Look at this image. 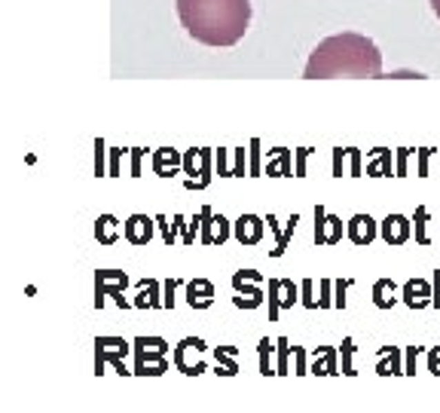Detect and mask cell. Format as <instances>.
Instances as JSON below:
<instances>
[{
    "mask_svg": "<svg viewBox=\"0 0 440 413\" xmlns=\"http://www.w3.org/2000/svg\"><path fill=\"white\" fill-rule=\"evenodd\" d=\"M187 34L205 46H236L251 25V0H177Z\"/></svg>",
    "mask_w": 440,
    "mask_h": 413,
    "instance_id": "cell-1",
    "label": "cell"
},
{
    "mask_svg": "<svg viewBox=\"0 0 440 413\" xmlns=\"http://www.w3.org/2000/svg\"><path fill=\"white\" fill-rule=\"evenodd\" d=\"M306 80L330 77H382V52L364 34L343 31L321 40L306 61Z\"/></svg>",
    "mask_w": 440,
    "mask_h": 413,
    "instance_id": "cell-2",
    "label": "cell"
},
{
    "mask_svg": "<svg viewBox=\"0 0 440 413\" xmlns=\"http://www.w3.org/2000/svg\"><path fill=\"white\" fill-rule=\"evenodd\" d=\"M134 370L138 376H162L168 370V343L162 337H134Z\"/></svg>",
    "mask_w": 440,
    "mask_h": 413,
    "instance_id": "cell-3",
    "label": "cell"
},
{
    "mask_svg": "<svg viewBox=\"0 0 440 413\" xmlns=\"http://www.w3.org/2000/svg\"><path fill=\"white\" fill-rule=\"evenodd\" d=\"M129 349H132V343H126L123 337H98L95 340V374L101 376L108 365H113V370H117L119 376L132 374V370H126V365H123Z\"/></svg>",
    "mask_w": 440,
    "mask_h": 413,
    "instance_id": "cell-4",
    "label": "cell"
},
{
    "mask_svg": "<svg viewBox=\"0 0 440 413\" xmlns=\"http://www.w3.org/2000/svg\"><path fill=\"white\" fill-rule=\"evenodd\" d=\"M260 282H263V276H260L257 269H239V273L232 276V288H236V294H245V297H236L232 303L245 306V309H257V306H263Z\"/></svg>",
    "mask_w": 440,
    "mask_h": 413,
    "instance_id": "cell-5",
    "label": "cell"
},
{
    "mask_svg": "<svg viewBox=\"0 0 440 413\" xmlns=\"http://www.w3.org/2000/svg\"><path fill=\"white\" fill-rule=\"evenodd\" d=\"M126 285H129V276H126V273H117V269H101V273L95 276V306L101 309L104 297H113V300L123 306V309H126V306H132V303L123 300Z\"/></svg>",
    "mask_w": 440,
    "mask_h": 413,
    "instance_id": "cell-6",
    "label": "cell"
},
{
    "mask_svg": "<svg viewBox=\"0 0 440 413\" xmlns=\"http://www.w3.org/2000/svg\"><path fill=\"white\" fill-rule=\"evenodd\" d=\"M199 227H202V242H205V245H223V242L230 239V224H226V218L214 215L208 205L199 211Z\"/></svg>",
    "mask_w": 440,
    "mask_h": 413,
    "instance_id": "cell-7",
    "label": "cell"
},
{
    "mask_svg": "<svg viewBox=\"0 0 440 413\" xmlns=\"http://www.w3.org/2000/svg\"><path fill=\"white\" fill-rule=\"evenodd\" d=\"M297 303V285L288 279H269V318H279L281 309H290Z\"/></svg>",
    "mask_w": 440,
    "mask_h": 413,
    "instance_id": "cell-8",
    "label": "cell"
},
{
    "mask_svg": "<svg viewBox=\"0 0 440 413\" xmlns=\"http://www.w3.org/2000/svg\"><path fill=\"white\" fill-rule=\"evenodd\" d=\"M343 239V220L324 211V205L315 209V242L318 245H337Z\"/></svg>",
    "mask_w": 440,
    "mask_h": 413,
    "instance_id": "cell-9",
    "label": "cell"
},
{
    "mask_svg": "<svg viewBox=\"0 0 440 413\" xmlns=\"http://www.w3.org/2000/svg\"><path fill=\"white\" fill-rule=\"evenodd\" d=\"M346 236L354 245H370V242L379 236V224L370 215H352V220L346 224Z\"/></svg>",
    "mask_w": 440,
    "mask_h": 413,
    "instance_id": "cell-10",
    "label": "cell"
},
{
    "mask_svg": "<svg viewBox=\"0 0 440 413\" xmlns=\"http://www.w3.org/2000/svg\"><path fill=\"white\" fill-rule=\"evenodd\" d=\"M266 233V220L257 215H242L232 224V236H236L242 245H257Z\"/></svg>",
    "mask_w": 440,
    "mask_h": 413,
    "instance_id": "cell-11",
    "label": "cell"
},
{
    "mask_svg": "<svg viewBox=\"0 0 440 413\" xmlns=\"http://www.w3.org/2000/svg\"><path fill=\"white\" fill-rule=\"evenodd\" d=\"M379 236L386 239L388 245H403V242L413 236V224H410V218H403V215H388L379 224Z\"/></svg>",
    "mask_w": 440,
    "mask_h": 413,
    "instance_id": "cell-12",
    "label": "cell"
},
{
    "mask_svg": "<svg viewBox=\"0 0 440 413\" xmlns=\"http://www.w3.org/2000/svg\"><path fill=\"white\" fill-rule=\"evenodd\" d=\"M183 172L187 175H199V190L208 187L211 181V151H190L183 156Z\"/></svg>",
    "mask_w": 440,
    "mask_h": 413,
    "instance_id": "cell-13",
    "label": "cell"
},
{
    "mask_svg": "<svg viewBox=\"0 0 440 413\" xmlns=\"http://www.w3.org/2000/svg\"><path fill=\"white\" fill-rule=\"evenodd\" d=\"M403 303L410 309H425V306H434V294H431L428 282L425 279H410L403 285Z\"/></svg>",
    "mask_w": 440,
    "mask_h": 413,
    "instance_id": "cell-14",
    "label": "cell"
},
{
    "mask_svg": "<svg viewBox=\"0 0 440 413\" xmlns=\"http://www.w3.org/2000/svg\"><path fill=\"white\" fill-rule=\"evenodd\" d=\"M123 236L132 242V245H147L153 239V220L147 215H132L123 224Z\"/></svg>",
    "mask_w": 440,
    "mask_h": 413,
    "instance_id": "cell-15",
    "label": "cell"
},
{
    "mask_svg": "<svg viewBox=\"0 0 440 413\" xmlns=\"http://www.w3.org/2000/svg\"><path fill=\"white\" fill-rule=\"evenodd\" d=\"M177 169H183V156L172 151V147H159L153 151V172L159 177H172Z\"/></svg>",
    "mask_w": 440,
    "mask_h": 413,
    "instance_id": "cell-16",
    "label": "cell"
},
{
    "mask_svg": "<svg viewBox=\"0 0 440 413\" xmlns=\"http://www.w3.org/2000/svg\"><path fill=\"white\" fill-rule=\"evenodd\" d=\"M187 303L193 306V309H208L211 303H214V285L208 279H196L187 285Z\"/></svg>",
    "mask_w": 440,
    "mask_h": 413,
    "instance_id": "cell-17",
    "label": "cell"
},
{
    "mask_svg": "<svg viewBox=\"0 0 440 413\" xmlns=\"http://www.w3.org/2000/svg\"><path fill=\"white\" fill-rule=\"evenodd\" d=\"M309 374H321V376H333V374H339V367H337V349H330V346H321L315 352V365L309 367Z\"/></svg>",
    "mask_w": 440,
    "mask_h": 413,
    "instance_id": "cell-18",
    "label": "cell"
},
{
    "mask_svg": "<svg viewBox=\"0 0 440 413\" xmlns=\"http://www.w3.org/2000/svg\"><path fill=\"white\" fill-rule=\"evenodd\" d=\"M397 285L392 279H379L373 285V303L379 306V309H392V306L397 303Z\"/></svg>",
    "mask_w": 440,
    "mask_h": 413,
    "instance_id": "cell-19",
    "label": "cell"
},
{
    "mask_svg": "<svg viewBox=\"0 0 440 413\" xmlns=\"http://www.w3.org/2000/svg\"><path fill=\"white\" fill-rule=\"evenodd\" d=\"M376 370H379L382 376H388V374H407V370L401 367V349H397V346H386V349H382Z\"/></svg>",
    "mask_w": 440,
    "mask_h": 413,
    "instance_id": "cell-20",
    "label": "cell"
},
{
    "mask_svg": "<svg viewBox=\"0 0 440 413\" xmlns=\"http://www.w3.org/2000/svg\"><path fill=\"white\" fill-rule=\"evenodd\" d=\"M95 239L101 242V245H113V242L119 239V220L113 215H101L95 224Z\"/></svg>",
    "mask_w": 440,
    "mask_h": 413,
    "instance_id": "cell-21",
    "label": "cell"
},
{
    "mask_svg": "<svg viewBox=\"0 0 440 413\" xmlns=\"http://www.w3.org/2000/svg\"><path fill=\"white\" fill-rule=\"evenodd\" d=\"M214 355H217V367H220L217 374H223V376H236L239 374V365H236L239 349L236 346H217Z\"/></svg>",
    "mask_w": 440,
    "mask_h": 413,
    "instance_id": "cell-22",
    "label": "cell"
},
{
    "mask_svg": "<svg viewBox=\"0 0 440 413\" xmlns=\"http://www.w3.org/2000/svg\"><path fill=\"white\" fill-rule=\"evenodd\" d=\"M266 172L275 175V177L294 175V169H290V151H285V147H275V151H272V160H269V166H266Z\"/></svg>",
    "mask_w": 440,
    "mask_h": 413,
    "instance_id": "cell-23",
    "label": "cell"
},
{
    "mask_svg": "<svg viewBox=\"0 0 440 413\" xmlns=\"http://www.w3.org/2000/svg\"><path fill=\"white\" fill-rule=\"evenodd\" d=\"M367 175H373V177L392 175V153H388V151H376V160L367 162Z\"/></svg>",
    "mask_w": 440,
    "mask_h": 413,
    "instance_id": "cell-24",
    "label": "cell"
},
{
    "mask_svg": "<svg viewBox=\"0 0 440 413\" xmlns=\"http://www.w3.org/2000/svg\"><path fill=\"white\" fill-rule=\"evenodd\" d=\"M156 291H159V282H153V279L141 282V294L134 300V306H166V300H156Z\"/></svg>",
    "mask_w": 440,
    "mask_h": 413,
    "instance_id": "cell-25",
    "label": "cell"
},
{
    "mask_svg": "<svg viewBox=\"0 0 440 413\" xmlns=\"http://www.w3.org/2000/svg\"><path fill=\"white\" fill-rule=\"evenodd\" d=\"M297 224H300V218L297 215H290V220H288V227L285 230L279 233V245L272 248V258H281V254H285V248H288V239L294 236V230H297Z\"/></svg>",
    "mask_w": 440,
    "mask_h": 413,
    "instance_id": "cell-26",
    "label": "cell"
},
{
    "mask_svg": "<svg viewBox=\"0 0 440 413\" xmlns=\"http://www.w3.org/2000/svg\"><path fill=\"white\" fill-rule=\"evenodd\" d=\"M269 352H272V343H269V337L260 340V374L263 376H272L275 370L269 367Z\"/></svg>",
    "mask_w": 440,
    "mask_h": 413,
    "instance_id": "cell-27",
    "label": "cell"
},
{
    "mask_svg": "<svg viewBox=\"0 0 440 413\" xmlns=\"http://www.w3.org/2000/svg\"><path fill=\"white\" fill-rule=\"evenodd\" d=\"M425 220H428V209H416V242L419 245H428V236H425Z\"/></svg>",
    "mask_w": 440,
    "mask_h": 413,
    "instance_id": "cell-28",
    "label": "cell"
},
{
    "mask_svg": "<svg viewBox=\"0 0 440 413\" xmlns=\"http://www.w3.org/2000/svg\"><path fill=\"white\" fill-rule=\"evenodd\" d=\"M288 340L285 337H281L279 340V374H288Z\"/></svg>",
    "mask_w": 440,
    "mask_h": 413,
    "instance_id": "cell-29",
    "label": "cell"
},
{
    "mask_svg": "<svg viewBox=\"0 0 440 413\" xmlns=\"http://www.w3.org/2000/svg\"><path fill=\"white\" fill-rule=\"evenodd\" d=\"M343 374L346 376L354 374V370H352V340H346V343H343Z\"/></svg>",
    "mask_w": 440,
    "mask_h": 413,
    "instance_id": "cell-30",
    "label": "cell"
},
{
    "mask_svg": "<svg viewBox=\"0 0 440 413\" xmlns=\"http://www.w3.org/2000/svg\"><path fill=\"white\" fill-rule=\"evenodd\" d=\"M428 370H431L434 376H440V346H434V349L428 352Z\"/></svg>",
    "mask_w": 440,
    "mask_h": 413,
    "instance_id": "cell-31",
    "label": "cell"
},
{
    "mask_svg": "<svg viewBox=\"0 0 440 413\" xmlns=\"http://www.w3.org/2000/svg\"><path fill=\"white\" fill-rule=\"evenodd\" d=\"M294 355H297V374H309V370H306V352H303V346H294Z\"/></svg>",
    "mask_w": 440,
    "mask_h": 413,
    "instance_id": "cell-32",
    "label": "cell"
},
{
    "mask_svg": "<svg viewBox=\"0 0 440 413\" xmlns=\"http://www.w3.org/2000/svg\"><path fill=\"white\" fill-rule=\"evenodd\" d=\"M174 285H177L174 279L166 282V306H174Z\"/></svg>",
    "mask_w": 440,
    "mask_h": 413,
    "instance_id": "cell-33",
    "label": "cell"
},
{
    "mask_svg": "<svg viewBox=\"0 0 440 413\" xmlns=\"http://www.w3.org/2000/svg\"><path fill=\"white\" fill-rule=\"evenodd\" d=\"M349 285H352V282H343V279H339V282H337V288H339V297H337V306H339V309H343V306H346V297H343V294H346V288H349Z\"/></svg>",
    "mask_w": 440,
    "mask_h": 413,
    "instance_id": "cell-34",
    "label": "cell"
},
{
    "mask_svg": "<svg viewBox=\"0 0 440 413\" xmlns=\"http://www.w3.org/2000/svg\"><path fill=\"white\" fill-rule=\"evenodd\" d=\"M434 306L440 309V269H434Z\"/></svg>",
    "mask_w": 440,
    "mask_h": 413,
    "instance_id": "cell-35",
    "label": "cell"
},
{
    "mask_svg": "<svg viewBox=\"0 0 440 413\" xmlns=\"http://www.w3.org/2000/svg\"><path fill=\"white\" fill-rule=\"evenodd\" d=\"M431 10L437 12V19H440V0H431Z\"/></svg>",
    "mask_w": 440,
    "mask_h": 413,
    "instance_id": "cell-36",
    "label": "cell"
}]
</instances>
